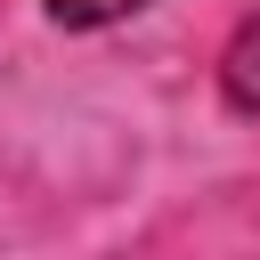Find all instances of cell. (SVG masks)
I'll return each instance as SVG.
<instances>
[{"label":"cell","instance_id":"6da1fadb","mask_svg":"<svg viewBox=\"0 0 260 260\" xmlns=\"http://www.w3.org/2000/svg\"><path fill=\"white\" fill-rule=\"evenodd\" d=\"M219 89H228L236 114H260V16L236 24V41H228V57H219Z\"/></svg>","mask_w":260,"mask_h":260},{"label":"cell","instance_id":"7a4b0ae2","mask_svg":"<svg viewBox=\"0 0 260 260\" xmlns=\"http://www.w3.org/2000/svg\"><path fill=\"white\" fill-rule=\"evenodd\" d=\"M41 8H49V24H65V32H98V24L138 16L146 0H41Z\"/></svg>","mask_w":260,"mask_h":260}]
</instances>
